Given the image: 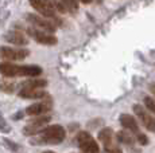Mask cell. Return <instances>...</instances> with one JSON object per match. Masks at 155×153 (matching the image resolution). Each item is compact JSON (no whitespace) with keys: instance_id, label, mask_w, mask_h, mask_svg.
Returning a JSON list of instances; mask_svg holds the SVG:
<instances>
[{"instance_id":"6da1fadb","label":"cell","mask_w":155,"mask_h":153,"mask_svg":"<svg viewBox=\"0 0 155 153\" xmlns=\"http://www.w3.org/2000/svg\"><path fill=\"white\" fill-rule=\"evenodd\" d=\"M65 129L61 125H51L43 129L39 144H59L65 138Z\"/></svg>"},{"instance_id":"7a4b0ae2","label":"cell","mask_w":155,"mask_h":153,"mask_svg":"<svg viewBox=\"0 0 155 153\" xmlns=\"http://www.w3.org/2000/svg\"><path fill=\"white\" fill-rule=\"evenodd\" d=\"M77 144H78L81 153H100L99 145L94 141V138L88 132H81L77 136Z\"/></svg>"},{"instance_id":"3957f363","label":"cell","mask_w":155,"mask_h":153,"mask_svg":"<svg viewBox=\"0 0 155 153\" xmlns=\"http://www.w3.org/2000/svg\"><path fill=\"white\" fill-rule=\"evenodd\" d=\"M50 122V117H37V118H32L27 122V125L23 129V133L27 134V136H32V134H37L39 132H43L45 128H47V123Z\"/></svg>"},{"instance_id":"277c9868","label":"cell","mask_w":155,"mask_h":153,"mask_svg":"<svg viewBox=\"0 0 155 153\" xmlns=\"http://www.w3.org/2000/svg\"><path fill=\"white\" fill-rule=\"evenodd\" d=\"M30 54L28 50L12 48V47H0V58L5 61H23Z\"/></svg>"},{"instance_id":"5b68a950","label":"cell","mask_w":155,"mask_h":153,"mask_svg":"<svg viewBox=\"0 0 155 153\" xmlns=\"http://www.w3.org/2000/svg\"><path fill=\"white\" fill-rule=\"evenodd\" d=\"M26 32L30 35L31 38H34L35 40H37L38 43H41V45H46V46H54L58 43V39L54 36V35L51 34H47V32H43L41 30H37V28H31L28 27Z\"/></svg>"},{"instance_id":"8992f818","label":"cell","mask_w":155,"mask_h":153,"mask_svg":"<svg viewBox=\"0 0 155 153\" xmlns=\"http://www.w3.org/2000/svg\"><path fill=\"white\" fill-rule=\"evenodd\" d=\"M26 19H27V22H30L31 24H34L37 30H41V31L54 32L55 28H57V26L53 22H50L49 19L41 17V16L35 15V14H27V15H26Z\"/></svg>"},{"instance_id":"52a82bcc","label":"cell","mask_w":155,"mask_h":153,"mask_svg":"<svg viewBox=\"0 0 155 153\" xmlns=\"http://www.w3.org/2000/svg\"><path fill=\"white\" fill-rule=\"evenodd\" d=\"M132 109H134V111H135V114L138 116V118L140 120V122L144 125V128L147 129V130L155 133V118L146 110V108L136 104V105H134Z\"/></svg>"},{"instance_id":"ba28073f","label":"cell","mask_w":155,"mask_h":153,"mask_svg":"<svg viewBox=\"0 0 155 153\" xmlns=\"http://www.w3.org/2000/svg\"><path fill=\"white\" fill-rule=\"evenodd\" d=\"M31 5L39 14H42L43 16L49 17V19H55V10H54V5H53V2H46V0H32Z\"/></svg>"},{"instance_id":"9c48e42d","label":"cell","mask_w":155,"mask_h":153,"mask_svg":"<svg viewBox=\"0 0 155 153\" xmlns=\"http://www.w3.org/2000/svg\"><path fill=\"white\" fill-rule=\"evenodd\" d=\"M0 74L5 76H23V66H16V64L3 62L0 63Z\"/></svg>"},{"instance_id":"30bf717a","label":"cell","mask_w":155,"mask_h":153,"mask_svg":"<svg viewBox=\"0 0 155 153\" xmlns=\"http://www.w3.org/2000/svg\"><path fill=\"white\" fill-rule=\"evenodd\" d=\"M50 109H51V101H50V98H49L47 101H43V102H39V104H34V105H31V106H28L26 109V113H27L28 116L38 117L43 113H47Z\"/></svg>"},{"instance_id":"8fae6325","label":"cell","mask_w":155,"mask_h":153,"mask_svg":"<svg viewBox=\"0 0 155 153\" xmlns=\"http://www.w3.org/2000/svg\"><path fill=\"white\" fill-rule=\"evenodd\" d=\"M4 39L8 43H12V45H16V46H26L28 43L27 36L20 31H8L4 35Z\"/></svg>"},{"instance_id":"7c38bea8","label":"cell","mask_w":155,"mask_h":153,"mask_svg":"<svg viewBox=\"0 0 155 153\" xmlns=\"http://www.w3.org/2000/svg\"><path fill=\"white\" fill-rule=\"evenodd\" d=\"M19 97L27 99H41V98H47L50 97L49 94L45 92L43 89H20L19 90Z\"/></svg>"},{"instance_id":"4fadbf2b","label":"cell","mask_w":155,"mask_h":153,"mask_svg":"<svg viewBox=\"0 0 155 153\" xmlns=\"http://www.w3.org/2000/svg\"><path fill=\"white\" fill-rule=\"evenodd\" d=\"M120 123L124 129H128V130L134 132V133L139 134V128L138 123H136V120L130 114H121L120 116Z\"/></svg>"},{"instance_id":"5bb4252c","label":"cell","mask_w":155,"mask_h":153,"mask_svg":"<svg viewBox=\"0 0 155 153\" xmlns=\"http://www.w3.org/2000/svg\"><path fill=\"white\" fill-rule=\"evenodd\" d=\"M99 140L103 142L104 146L113 145L115 144V133L111 128H104L99 133Z\"/></svg>"},{"instance_id":"9a60e30c","label":"cell","mask_w":155,"mask_h":153,"mask_svg":"<svg viewBox=\"0 0 155 153\" xmlns=\"http://www.w3.org/2000/svg\"><path fill=\"white\" fill-rule=\"evenodd\" d=\"M20 86H22L20 89H43V87L47 86V81L41 78H34V79H28V81L23 82Z\"/></svg>"},{"instance_id":"2e32d148","label":"cell","mask_w":155,"mask_h":153,"mask_svg":"<svg viewBox=\"0 0 155 153\" xmlns=\"http://www.w3.org/2000/svg\"><path fill=\"white\" fill-rule=\"evenodd\" d=\"M116 138L120 141L121 144H126V145H132L134 144V138L128 133V130H120L116 134Z\"/></svg>"},{"instance_id":"e0dca14e","label":"cell","mask_w":155,"mask_h":153,"mask_svg":"<svg viewBox=\"0 0 155 153\" xmlns=\"http://www.w3.org/2000/svg\"><path fill=\"white\" fill-rule=\"evenodd\" d=\"M42 73L39 66H23V76H37Z\"/></svg>"},{"instance_id":"ac0fdd59","label":"cell","mask_w":155,"mask_h":153,"mask_svg":"<svg viewBox=\"0 0 155 153\" xmlns=\"http://www.w3.org/2000/svg\"><path fill=\"white\" fill-rule=\"evenodd\" d=\"M0 90L2 92H5V93H12L15 90V85L11 83V82H7V81H0Z\"/></svg>"},{"instance_id":"d6986e66","label":"cell","mask_w":155,"mask_h":153,"mask_svg":"<svg viewBox=\"0 0 155 153\" xmlns=\"http://www.w3.org/2000/svg\"><path fill=\"white\" fill-rule=\"evenodd\" d=\"M144 105L148 110L155 114V99L153 97H144Z\"/></svg>"},{"instance_id":"ffe728a7","label":"cell","mask_w":155,"mask_h":153,"mask_svg":"<svg viewBox=\"0 0 155 153\" xmlns=\"http://www.w3.org/2000/svg\"><path fill=\"white\" fill-rule=\"evenodd\" d=\"M104 153H123V151L116 144H113V145L104 146Z\"/></svg>"},{"instance_id":"44dd1931","label":"cell","mask_w":155,"mask_h":153,"mask_svg":"<svg viewBox=\"0 0 155 153\" xmlns=\"http://www.w3.org/2000/svg\"><path fill=\"white\" fill-rule=\"evenodd\" d=\"M53 5H54V10L58 11V12H61V14L68 12V10H66V7H65L64 2H53Z\"/></svg>"},{"instance_id":"7402d4cb","label":"cell","mask_w":155,"mask_h":153,"mask_svg":"<svg viewBox=\"0 0 155 153\" xmlns=\"http://www.w3.org/2000/svg\"><path fill=\"white\" fill-rule=\"evenodd\" d=\"M10 130H11L10 125H8V123L5 122V120L3 118L2 116H0V132H4V133H8Z\"/></svg>"},{"instance_id":"603a6c76","label":"cell","mask_w":155,"mask_h":153,"mask_svg":"<svg viewBox=\"0 0 155 153\" xmlns=\"http://www.w3.org/2000/svg\"><path fill=\"white\" fill-rule=\"evenodd\" d=\"M3 144H4L5 146H8L11 151H16V149H18V145H16V144L12 142L11 140H8V138H3Z\"/></svg>"},{"instance_id":"cb8c5ba5","label":"cell","mask_w":155,"mask_h":153,"mask_svg":"<svg viewBox=\"0 0 155 153\" xmlns=\"http://www.w3.org/2000/svg\"><path fill=\"white\" fill-rule=\"evenodd\" d=\"M64 4H65V7H66L68 11H73V12L77 10V7H78V4H77V3H73V2H64Z\"/></svg>"},{"instance_id":"d4e9b609","label":"cell","mask_w":155,"mask_h":153,"mask_svg":"<svg viewBox=\"0 0 155 153\" xmlns=\"http://www.w3.org/2000/svg\"><path fill=\"white\" fill-rule=\"evenodd\" d=\"M136 138H138V142L140 144V145H147L148 144V138L146 137L144 134H142V133L136 134Z\"/></svg>"},{"instance_id":"484cf974","label":"cell","mask_w":155,"mask_h":153,"mask_svg":"<svg viewBox=\"0 0 155 153\" xmlns=\"http://www.w3.org/2000/svg\"><path fill=\"white\" fill-rule=\"evenodd\" d=\"M148 89H150V92L154 94L155 95V83H153V85H150V87H148Z\"/></svg>"},{"instance_id":"4316f807","label":"cell","mask_w":155,"mask_h":153,"mask_svg":"<svg viewBox=\"0 0 155 153\" xmlns=\"http://www.w3.org/2000/svg\"><path fill=\"white\" fill-rule=\"evenodd\" d=\"M20 118H22V113H18L14 116V120H20Z\"/></svg>"},{"instance_id":"83f0119b","label":"cell","mask_w":155,"mask_h":153,"mask_svg":"<svg viewBox=\"0 0 155 153\" xmlns=\"http://www.w3.org/2000/svg\"><path fill=\"white\" fill-rule=\"evenodd\" d=\"M43 153H54V152H51V151H47V152H43Z\"/></svg>"}]
</instances>
